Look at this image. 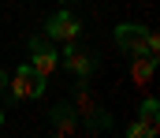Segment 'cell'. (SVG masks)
<instances>
[{
	"label": "cell",
	"mask_w": 160,
	"mask_h": 138,
	"mask_svg": "<svg viewBox=\"0 0 160 138\" xmlns=\"http://www.w3.org/2000/svg\"><path fill=\"white\" fill-rule=\"evenodd\" d=\"M78 34H82V19L75 15V11H67V8H60L48 23H45V38L48 41H78Z\"/></svg>",
	"instance_id": "cell-3"
},
{
	"label": "cell",
	"mask_w": 160,
	"mask_h": 138,
	"mask_svg": "<svg viewBox=\"0 0 160 138\" xmlns=\"http://www.w3.org/2000/svg\"><path fill=\"white\" fill-rule=\"evenodd\" d=\"M8 93H11L15 101H34V97L45 93V79H41L30 64H19V71L8 79Z\"/></svg>",
	"instance_id": "cell-1"
},
{
	"label": "cell",
	"mask_w": 160,
	"mask_h": 138,
	"mask_svg": "<svg viewBox=\"0 0 160 138\" xmlns=\"http://www.w3.org/2000/svg\"><path fill=\"white\" fill-rule=\"evenodd\" d=\"M153 71H157V56H134V64H130V79H134V86H142V90H149L153 86Z\"/></svg>",
	"instance_id": "cell-7"
},
{
	"label": "cell",
	"mask_w": 160,
	"mask_h": 138,
	"mask_svg": "<svg viewBox=\"0 0 160 138\" xmlns=\"http://www.w3.org/2000/svg\"><path fill=\"white\" fill-rule=\"evenodd\" d=\"M97 105H101V101H97V93L89 90V82H86V79H78V82H75V105H71V108L78 112V120H86Z\"/></svg>",
	"instance_id": "cell-9"
},
{
	"label": "cell",
	"mask_w": 160,
	"mask_h": 138,
	"mask_svg": "<svg viewBox=\"0 0 160 138\" xmlns=\"http://www.w3.org/2000/svg\"><path fill=\"white\" fill-rule=\"evenodd\" d=\"M30 67L38 71L45 82H48V79L56 75V67H60V52L48 45L45 34H34V38H30Z\"/></svg>",
	"instance_id": "cell-2"
},
{
	"label": "cell",
	"mask_w": 160,
	"mask_h": 138,
	"mask_svg": "<svg viewBox=\"0 0 160 138\" xmlns=\"http://www.w3.org/2000/svg\"><path fill=\"white\" fill-rule=\"evenodd\" d=\"M127 138H145V127H142V123H138V120H134V123H130V127H127Z\"/></svg>",
	"instance_id": "cell-12"
},
{
	"label": "cell",
	"mask_w": 160,
	"mask_h": 138,
	"mask_svg": "<svg viewBox=\"0 0 160 138\" xmlns=\"http://www.w3.org/2000/svg\"><path fill=\"white\" fill-rule=\"evenodd\" d=\"M138 123L145 127V138H157V131H160V101H157V97L142 101V108H138Z\"/></svg>",
	"instance_id": "cell-8"
},
{
	"label": "cell",
	"mask_w": 160,
	"mask_h": 138,
	"mask_svg": "<svg viewBox=\"0 0 160 138\" xmlns=\"http://www.w3.org/2000/svg\"><path fill=\"white\" fill-rule=\"evenodd\" d=\"M60 64L75 75V79H89L93 67H97V56L89 49H78L75 41H63V52H60Z\"/></svg>",
	"instance_id": "cell-4"
},
{
	"label": "cell",
	"mask_w": 160,
	"mask_h": 138,
	"mask_svg": "<svg viewBox=\"0 0 160 138\" xmlns=\"http://www.w3.org/2000/svg\"><path fill=\"white\" fill-rule=\"evenodd\" d=\"M145 23H123V26H116V45H119V52H127V56H142L145 52ZM149 56V52H145Z\"/></svg>",
	"instance_id": "cell-5"
},
{
	"label": "cell",
	"mask_w": 160,
	"mask_h": 138,
	"mask_svg": "<svg viewBox=\"0 0 160 138\" xmlns=\"http://www.w3.org/2000/svg\"><path fill=\"white\" fill-rule=\"evenodd\" d=\"M0 93H8V75H4V67H0Z\"/></svg>",
	"instance_id": "cell-13"
},
{
	"label": "cell",
	"mask_w": 160,
	"mask_h": 138,
	"mask_svg": "<svg viewBox=\"0 0 160 138\" xmlns=\"http://www.w3.org/2000/svg\"><path fill=\"white\" fill-rule=\"evenodd\" d=\"M112 123H116V120H112V112L97 105V108L82 120V131H86V135H104V131H112Z\"/></svg>",
	"instance_id": "cell-10"
},
{
	"label": "cell",
	"mask_w": 160,
	"mask_h": 138,
	"mask_svg": "<svg viewBox=\"0 0 160 138\" xmlns=\"http://www.w3.org/2000/svg\"><path fill=\"white\" fill-rule=\"evenodd\" d=\"M48 131H52L56 138L78 135V131H82V120H78V112H75L71 105H56V108L48 112Z\"/></svg>",
	"instance_id": "cell-6"
},
{
	"label": "cell",
	"mask_w": 160,
	"mask_h": 138,
	"mask_svg": "<svg viewBox=\"0 0 160 138\" xmlns=\"http://www.w3.org/2000/svg\"><path fill=\"white\" fill-rule=\"evenodd\" d=\"M0 127H4V108H0Z\"/></svg>",
	"instance_id": "cell-14"
},
{
	"label": "cell",
	"mask_w": 160,
	"mask_h": 138,
	"mask_svg": "<svg viewBox=\"0 0 160 138\" xmlns=\"http://www.w3.org/2000/svg\"><path fill=\"white\" fill-rule=\"evenodd\" d=\"M63 4H71V0H63Z\"/></svg>",
	"instance_id": "cell-15"
},
{
	"label": "cell",
	"mask_w": 160,
	"mask_h": 138,
	"mask_svg": "<svg viewBox=\"0 0 160 138\" xmlns=\"http://www.w3.org/2000/svg\"><path fill=\"white\" fill-rule=\"evenodd\" d=\"M145 52H149V56H157V52H160V38L153 34V30H145Z\"/></svg>",
	"instance_id": "cell-11"
}]
</instances>
